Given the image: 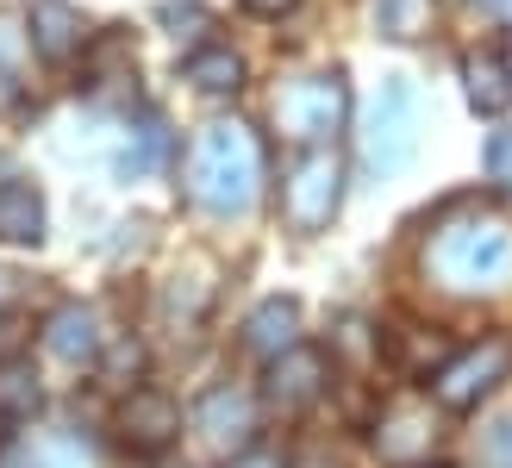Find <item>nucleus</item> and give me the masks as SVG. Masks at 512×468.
I'll return each instance as SVG.
<instances>
[{
	"mask_svg": "<svg viewBox=\"0 0 512 468\" xmlns=\"http://www.w3.org/2000/svg\"><path fill=\"white\" fill-rule=\"evenodd\" d=\"M225 468H288V462H281V450H263V444H256V450H238Z\"/></svg>",
	"mask_w": 512,
	"mask_h": 468,
	"instance_id": "22",
	"label": "nucleus"
},
{
	"mask_svg": "<svg viewBox=\"0 0 512 468\" xmlns=\"http://www.w3.org/2000/svg\"><path fill=\"white\" fill-rule=\"evenodd\" d=\"M0 468H38V462H32V450H7V456H0Z\"/></svg>",
	"mask_w": 512,
	"mask_h": 468,
	"instance_id": "25",
	"label": "nucleus"
},
{
	"mask_svg": "<svg viewBox=\"0 0 512 468\" xmlns=\"http://www.w3.org/2000/svg\"><path fill=\"white\" fill-rule=\"evenodd\" d=\"M44 350L57 356V362H94L100 356V319H94V306H63V312H50V325H44Z\"/></svg>",
	"mask_w": 512,
	"mask_h": 468,
	"instance_id": "12",
	"label": "nucleus"
},
{
	"mask_svg": "<svg viewBox=\"0 0 512 468\" xmlns=\"http://www.w3.org/2000/svg\"><path fill=\"white\" fill-rule=\"evenodd\" d=\"M338 206H344V169L331 156V144L300 150L288 163V175H281V219L294 231H325L338 219Z\"/></svg>",
	"mask_w": 512,
	"mask_h": 468,
	"instance_id": "5",
	"label": "nucleus"
},
{
	"mask_svg": "<svg viewBox=\"0 0 512 468\" xmlns=\"http://www.w3.org/2000/svg\"><path fill=\"white\" fill-rule=\"evenodd\" d=\"M13 344H19V331H13V319H0V356H7Z\"/></svg>",
	"mask_w": 512,
	"mask_h": 468,
	"instance_id": "26",
	"label": "nucleus"
},
{
	"mask_svg": "<svg viewBox=\"0 0 512 468\" xmlns=\"http://www.w3.org/2000/svg\"><path fill=\"white\" fill-rule=\"evenodd\" d=\"M481 450H488V468H512V419H500Z\"/></svg>",
	"mask_w": 512,
	"mask_h": 468,
	"instance_id": "21",
	"label": "nucleus"
},
{
	"mask_svg": "<svg viewBox=\"0 0 512 468\" xmlns=\"http://www.w3.org/2000/svg\"><path fill=\"white\" fill-rule=\"evenodd\" d=\"M44 238V200L32 181H0V244H38Z\"/></svg>",
	"mask_w": 512,
	"mask_h": 468,
	"instance_id": "15",
	"label": "nucleus"
},
{
	"mask_svg": "<svg viewBox=\"0 0 512 468\" xmlns=\"http://www.w3.org/2000/svg\"><path fill=\"white\" fill-rule=\"evenodd\" d=\"M163 144H169V138H163V125H157V119H144V125H138V150H125V156H119V175H144V169H157Z\"/></svg>",
	"mask_w": 512,
	"mask_h": 468,
	"instance_id": "18",
	"label": "nucleus"
},
{
	"mask_svg": "<svg viewBox=\"0 0 512 468\" xmlns=\"http://www.w3.org/2000/svg\"><path fill=\"white\" fill-rule=\"evenodd\" d=\"M0 412H7V419H32V412H38V387L25 375H7V381H0Z\"/></svg>",
	"mask_w": 512,
	"mask_h": 468,
	"instance_id": "19",
	"label": "nucleus"
},
{
	"mask_svg": "<svg viewBox=\"0 0 512 468\" xmlns=\"http://www.w3.org/2000/svg\"><path fill=\"white\" fill-rule=\"evenodd\" d=\"M512 375V337H488V344H469L463 356H450L438 369V400L444 406H475L481 394Z\"/></svg>",
	"mask_w": 512,
	"mask_h": 468,
	"instance_id": "6",
	"label": "nucleus"
},
{
	"mask_svg": "<svg viewBox=\"0 0 512 468\" xmlns=\"http://www.w3.org/2000/svg\"><path fill=\"white\" fill-rule=\"evenodd\" d=\"M375 32L381 38H419L425 32V0H375Z\"/></svg>",
	"mask_w": 512,
	"mask_h": 468,
	"instance_id": "17",
	"label": "nucleus"
},
{
	"mask_svg": "<svg viewBox=\"0 0 512 468\" xmlns=\"http://www.w3.org/2000/svg\"><path fill=\"white\" fill-rule=\"evenodd\" d=\"M25 19H32V44L50 63H69V57L88 50V19H82V7H69V0H32Z\"/></svg>",
	"mask_w": 512,
	"mask_h": 468,
	"instance_id": "10",
	"label": "nucleus"
},
{
	"mask_svg": "<svg viewBox=\"0 0 512 468\" xmlns=\"http://www.w3.org/2000/svg\"><path fill=\"white\" fill-rule=\"evenodd\" d=\"M488 175L500 181V188H512V132H494L488 138Z\"/></svg>",
	"mask_w": 512,
	"mask_h": 468,
	"instance_id": "20",
	"label": "nucleus"
},
{
	"mask_svg": "<svg viewBox=\"0 0 512 468\" xmlns=\"http://www.w3.org/2000/svg\"><path fill=\"white\" fill-rule=\"evenodd\" d=\"M413 156H419V94L406 75H381L363 113V163L375 175H400Z\"/></svg>",
	"mask_w": 512,
	"mask_h": 468,
	"instance_id": "4",
	"label": "nucleus"
},
{
	"mask_svg": "<svg viewBox=\"0 0 512 468\" xmlns=\"http://www.w3.org/2000/svg\"><path fill=\"white\" fill-rule=\"evenodd\" d=\"M300 468H338V456H331V450H306Z\"/></svg>",
	"mask_w": 512,
	"mask_h": 468,
	"instance_id": "24",
	"label": "nucleus"
},
{
	"mask_svg": "<svg viewBox=\"0 0 512 468\" xmlns=\"http://www.w3.org/2000/svg\"><path fill=\"white\" fill-rule=\"evenodd\" d=\"M175 431H182V412H175L169 394H157V387H132L119 406V437L132 450H163L175 444Z\"/></svg>",
	"mask_w": 512,
	"mask_h": 468,
	"instance_id": "9",
	"label": "nucleus"
},
{
	"mask_svg": "<svg viewBox=\"0 0 512 468\" xmlns=\"http://www.w3.org/2000/svg\"><path fill=\"white\" fill-rule=\"evenodd\" d=\"M350 119V88L338 69H319V75H294V82L275 88V132L294 138L300 150H319L344 132Z\"/></svg>",
	"mask_w": 512,
	"mask_h": 468,
	"instance_id": "3",
	"label": "nucleus"
},
{
	"mask_svg": "<svg viewBox=\"0 0 512 468\" xmlns=\"http://www.w3.org/2000/svg\"><path fill=\"white\" fill-rule=\"evenodd\" d=\"M431 444H438V419H431L425 400H394L388 412H381V425H375V450H381V462L419 468V462L431 456Z\"/></svg>",
	"mask_w": 512,
	"mask_h": 468,
	"instance_id": "7",
	"label": "nucleus"
},
{
	"mask_svg": "<svg viewBox=\"0 0 512 468\" xmlns=\"http://www.w3.org/2000/svg\"><path fill=\"white\" fill-rule=\"evenodd\" d=\"M294 0H244V13H256V19H281Z\"/></svg>",
	"mask_w": 512,
	"mask_h": 468,
	"instance_id": "23",
	"label": "nucleus"
},
{
	"mask_svg": "<svg viewBox=\"0 0 512 468\" xmlns=\"http://www.w3.org/2000/svg\"><path fill=\"white\" fill-rule=\"evenodd\" d=\"M182 75H188V82H194L200 94H238V88H244V63H238L225 44L194 50V57L182 63Z\"/></svg>",
	"mask_w": 512,
	"mask_h": 468,
	"instance_id": "16",
	"label": "nucleus"
},
{
	"mask_svg": "<svg viewBox=\"0 0 512 468\" xmlns=\"http://www.w3.org/2000/svg\"><path fill=\"white\" fill-rule=\"evenodd\" d=\"M463 88H469V107L500 119L512 107V57L506 50H469L463 57Z\"/></svg>",
	"mask_w": 512,
	"mask_h": 468,
	"instance_id": "11",
	"label": "nucleus"
},
{
	"mask_svg": "<svg viewBox=\"0 0 512 468\" xmlns=\"http://www.w3.org/2000/svg\"><path fill=\"white\" fill-rule=\"evenodd\" d=\"M263 188V144L244 119H213L200 125V138L188 150V200L213 219H232L256 206Z\"/></svg>",
	"mask_w": 512,
	"mask_h": 468,
	"instance_id": "1",
	"label": "nucleus"
},
{
	"mask_svg": "<svg viewBox=\"0 0 512 468\" xmlns=\"http://www.w3.org/2000/svg\"><path fill=\"white\" fill-rule=\"evenodd\" d=\"M425 269L444 281L450 294H494L512 281V231L506 219H463V225H444L425 250Z\"/></svg>",
	"mask_w": 512,
	"mask_h": 468,
	"instance_id": "2",
	"label": "nucleus"
},
{
	"mask_svg": "<svg viewBox=\"0 0 512 468\" xmlns=\"http://www.w3.org/2000/svg\"><path fill=\"white\" fill-rule=\"evenodd\" d=\"M319 387H325V356L319 350L294 344V350H281L269 362V394H275V406H306Z\"/></svg>",
	"mask_w": 512,
	"mask_h": 468,
	"instance_id": "13",
	"label": "nucleus"
},
{
	"mask_svg": "<svg viewBox=\"0 0 512 468\" xmlns=\"http://www.w3.org/2000/svg\"><path fill=\"white\" fill-rule=\"evenodd\" d=\"M300 344V306L294 300H263L244 319V350L250 356H263V362H275L281 350H294Z\"/></svg>",
	"mask_w": 512,
	"mask_h": 468,
	"instance_id": "14",
	"label": "nucleus"
},
{
	"mask_svg": "<svg viewBox=\"0 0 512 468\" xmlns=\"http://www.w3.org/2000/svg\"><path fill=\"white\" fill-rule=\"evenodd\" d=\"M194 431H200V444H213V450H238L256 431V400L244 387H213V394L194 406Z\"/></svg>",
	"mask_w": 512,
	"mask_h": 468,
	"instance_id": "8",
	"label": "nucleus"
}]
</instances>
